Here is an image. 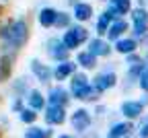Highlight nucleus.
Wrapping results in <instances>:
<instances>
[{
  "label": "nucleus",
  "instance_id": "412c9836",
  "mask_svg": "<svg viewBox=\"0 0 148 138\" xmlns=\"http://www.w3.org/2000/svg\"><path fill=\"white\" fill-rule=\"evenodd\" d=\"M58 12L53 6H43L39 8V12H37V23H39L43 29H51L56 27V21H58Z\"/></svg>",
  "mask_w": 148,
  "mask_h": 138
},
{
  "label": "nucleus",
  "instance_id": "dca6fc26",
  "mask_svg": "<svg viewBox=\"0 0 148 138\" xmlns=\"http://www.w3.org/2000/svg\"><path fill=\"white\" fill-rule=\"evenodd\" d=\"M134 8V2L132 0H107V8L111 12L113 19H125Z\"/></svg>",
  "mask_w": 148,
  "mask_h": 138
},
{
  "label": "nucleus",
  "instance_id": "c756f323",
  "mask_svg": "<svg viewBox=\"0 0 148 138\" xmlns=\"http://www.w3.org/2000/svg\"><path fill=\"white\" fill-rule=\"evenodd\" d=\"M8 60H10V56H4V54H0V81L6 76V66H8Z\"/></svg>",
  "mask_w": 148,
  "mask_h": 138
},
{
  "label": "nucleus",
  "instance_id": "c85d7f7f",
  "mask_svg": "<svg viewBox=\"0 0 148 138\" xmlns=\"http://www.w3.org/2000/svg\"><path fill=\"white\" fill-rule=\"evenodd\" d=\"M25 107H27V105H25V99H23V97H14V99L10 101V111H12V113H21Z\"/></svg>",
  "mask_w": 148,
  "mask_h": 138
},
{
  "label": "nucleus",
  "instance_id": "0eeeda50",
  "mask_svg": "<svg viewBox=\"0 0 148 138\" xmlns=\"http://www.w3.org/2000/svg\"><path fill=\"white\" fill-rule=\"evenodd\" d=\"M146 107L144 103L138 99V97H132V99H123L119 103V113H121V120H127V122H138L140 117L144 115Z\"/></svg>",
  "mask_w": 148,
  "mask_h": 138
},
{
  "label": "nucleus",
  "instance_id": "423d86ee",
  "mask_svg": "<svg viewBox=\"0 0 148 138\" xmlns=\"http://www.w3.org/2000/svg\"><path fill=\"white\" fill-rule=\"evenodd\" d=\"M90 85H92V89H95L99 95H103V93L115 89V87L119 85L117 72H115L113 68H103V70H99L95 76L90 78Z\"/></svg>",
  "mask_w": 148,
  "mask_h": 138
},
{
  "label": "nucleus",
  "instance_id": "6ab92c4d",
  "mask_svg": "<svg viewBox=\"0 0 148 138\" xmlns=\"http://www.w3.org/2000/svg\"><path fill=\"white\" fill-rule=\"evenodd\" d=\"M25 105L37 113H41L47 105V99H45V95L39 91V89H29V93L25 95Z\"/></svg>",
  "mask_w": 148,
  "mask_h": 138
},
{
  "label": "nucleus",
  "instance_id": "cd10ccee",
  "mask_svg": "<svg viewBox=\"0 0 148 138\" xmlns=\"http://www.w3.org/2000/svg\"><path fill=\"white\" fill-rule=\"evenodd\" d=\"M138 89L142 91V95H148V66H144V70L138 78Z\"/></svg>",
  "mask_w": 148,
  "mask_h": 138
},
{
  "label": "nucleus",
  "instance_id": "ddd939ff",
  "mask_svg": "<svg viewBox=\"0 0 148 138\" xmlns=\"http://www.w3.org/2000/svg\"><path fill=\"white\" fill-rule=\"evenodd\" d=\"M45 99H47V105H62V107H68L70 101H72V97H70V91L62 85H53L47 89V95H45Z\"/></svg>",
  "mask_w": 148,
  "mask_h": 138
},
{
  "label": "nucleus",
  "instance_id": "a211bd4d",
  "mask_svg": "<svg viewBox=\"0 0 148 138\" xmlns=\"http://www.w3.org/2000/svg\"><path fill=\"white\" fill-rule=\"evenodd\" d=\"M113 52H117L119 56H130V54H136L140 52V41L138 39H134L132 35H125L121 39H117V41L113 43Z\"/></svg>",
  "mask_w": 148,
  "mask_h": 138
},
{
  "label": "nucleus",
  "instance_id": "6e6552de",
  "mask_svg": "<svg viewBox=\"0 0 148 138\" xmlns=\"http://www.w3.org/2000/svg\"><path fill=\"white\" fill-rule=\"evenodd\" d=\"M41 115H43L45 126H49V128H58L68 122V109L62 105H45Z\"/></svg>",
  "mask_w": 148,
  "mask_h": 138
},
{
  "label": "nucleus",
  "instance_id": "bb28decb",
  "mask_svg": "<svg viewBox=\"0 0 148 138\" xmlns=\"http://www.w3.org/2000/svg\"><path fill=\"white\" fill-rule=\"evenodd\" d=\"M136 136L138 138H148V113H144L136 122Z\"/></svg>",
  "mask_w": 148,
  "mask_h": 138
},
{
  "label": "nucleus",
  "instance_id": "39448f33",
  "mask_svg": "<svg viewBox=\"0 0 148 138\" xmlns=\"http://www.w3.org/2000/svg\"><path fill=\"white\" fill-rule=\"evenodd\" d=\"M62 43H64V48L68 50V52H78V48L82 46V43H88V39H90V33H88V29L84 27V25H72V27H68L64 33H62Z\"/></svg>",
  "mask_w": 148,
  "mask_h": 138
},
{
  "label": "nucleus",
  "instance_id": "4be33fe9",
  "mask_svg": "<svg viewBox=\"0 0 148 138\" xmlns=\"http://www.w3.org/2000/svg\"><path fill=\"white\" fill-rule=\"evenodd\" d=\"M23 138H56V132L49 126L33 124V126H27V130L23 132Z\"/></svg>",
  "mask_w": 148,
  "mask_h": 138
},
{
  "label": "nucleus",
  "instance_id": "2f4dec72",
  "mask_svg": "<svg viewBox=\"0 0 148 138\" xmlns=\"http://www.w3.org/2000/svg\"><path fill=\"white\" fill-rule=\"evenodd\" d=\"M56 138H76L74 134H68V132H62V134H56Z\"/></svg>",
  "mask_w": 148,
  "mask_h": 138
},
{
  "label": "nucleus",
  "instance_id": "a878e982",
  "mask_svg": "<svg viewBox=\"0 0 148 138\" xmlns=\"http://www.w3.org/2000/svg\"><path fill=\"white\" fill-rule=\"evenodd\" d=\"M72 21H74V19H72V12H64V10H60V12H58V21H56V27L66 31L68 27H72Z\"/></svg>",
  "mask_w": 148,
  "mask_h": 138
},
{
  "label": "nucleus",
  "instance_id": "f3484780",
  "mask_svg": "<svg viewBox=\"0 0 148 138\" xmlns=\"http://www.w3.org/2000/svg\"><path fill=\"white\" fill-rule=\"evenodd\" d=\"M127 33H130V21H127V19H117V21H113L109 25V31H107L105 39L111 41V43H115L117 39L125 37Z\"/></svg>",
  "mask_w": 148,
  "mask_h": 138
},
{
  "label": "nucleus",
  "instance_id": "9d476101",
  "mask_svg": "<svg viewBox=\"0 0 148 138\" xmlns=\"http://www.w3.org/2000/svg\"><path fill=\"white\" fill-rule=\"evenodd\" d=\"M29 70H31V74L35 76V81L41 83V85H49L51 78H53V68H51L49 64L41 62L39 58H33V60L29 62Z\"/></svg>",
  "mask_w": 148,
  "mask_h": 138
},
{
  "label": "nucleus",
  "instance_id": "f257e3e1",
  "mask_svg": "<svg viewBox=\"0 0 148 138\" xmlns=\"http://www.w3.org/2000/svg\"><path fill=\"white\" fill-rule=\"evenodd\" d=\"M27 41H29V23L23 17L8 19L6 23L0 25V43H2L0 54L12 58L16 52H21L25 48Z\"/></svg>",
  "mask_w": 148,
  "mask_h": 138
},
{
  "label": "nucleus",
  "instance_id": "7c9ffc66",
  "mask_svg": "<svg viewBox=\"0 0 148 138\" xmlns=\"http://www.w3.org/2000/svg\"><path fill=\"white\" fill-rule=\"evenodd\" d=\"M105 111H107V107H105V105H99V103L95 105V115H97V117H103V115H105Z\"/></svg>",
  "mask_w": 148,
  "mask_h": 138
},
{
  "label": "nucleus",
  "instance_id": "4468645a",
  "mask_svg": "<svg viewBox=\"0 0 148 138\" xmlns=\"http://www.w3.org/2000/svg\"><path fill=\"white\" fill-rule=\"evenodd\" d=\"M78 72V66L74 60H64L58 62L53 66V81H58V85H62L64 81H70V78Z\"/></svg>",
  "mask_w": 148,
  "mask_h": 138
},
{
  "label": "nucleus",
  "instance_id": "7ed1b4c3",
  "mask_svg": "<svg viewBox=\"0 0 148 138\" xmlns=\"http://www.w3.org/2000/svg\"><path fill=\"white\" fill-rule=\"evenodd\" d=\"M130 19V33H132L134 39L142 41V39L148 37V6H138L134 4L132 12L127 14Z\"/></svg>",
  "mask_w": 148,
  "mask_h": 138
},
{
  "label": "nucleus",
  "instance_id": "1a4fd4ad",
  "mask_svg": "<svg viewBox=\"0 0 148 138\" xmlns=\"http://www.w3.org/2000/svg\"><path fill=\"white\" fill-rule=\"evenodd\" d=\"M45 54L49 56V60H53L56 64L64 62V60H70V52L64 48L60 37H49L47 39V41H45Z\"/></svg>",
  "mask_w": 148,
  "mask_h": 138
},
{
  "label": "nucleus",
  "instance_id": "f03ea898",
  "mask_svg": "<svg viewBox=\"0 0 148 138\" xmlns=\"http://www.w3.org/2000/svg\"><path fill=\"white\" fill-rule=\"evenodd\" d=\"M68 91H70V97H72V99L82 101V103H97L99 97H101L95 89H92L88 74L82 72V70H78V72L68 81Z\"/></svg>",
  "mask_w": 148,
  "mask_h": 138
},
{
  "label": "nucleus",
  "instance_id": "f8f14e48",
  "mask_svg": "<svg viewBox=\"0 0 148 138\" xmlns=\"http://www.w3.org/2000/svg\"><path fill=\"white\" fill-rule=\"evenodd\" d=\"M86 50L95 56V58H109L111 54H113V43L107 41L105 37H90L88 43H86Z\"/></svg>",
  "mask_w": 148,
  "mask_h": 138
},
{
  "label": "nucleus",
  "instance_id": "2eb2a0df",
  "mask_svg": "<svg viewBox=\"0 0 148 138\" xmlns=\"http://www.w3.org/2000/svg\"><path fill=\"white\" fill-rule=\"evenodd\" d=\"M92 14H95V8H92V4L86 2V0H78L76 4H72V19L78 25L88 23L90 19H92Z\"/></svg>",
  "mask_w": 148,
  "mask_h": 138
},
{
  "label": "nucleus",
  "instance_id": "b1692460",
  "mask_svg": "<svg viewBox=\"0 0 148 138\" xmlns=\"http://www.w3.org/2000/svg\"><path fill=\"white\" fill-rule=\"evenodd\" d=\"M16 115H18V122L25 124V126H33V124H37V117H39V113L33 111V109H29V107H25L21 113H16Z\"/></svg>",
  "mask_w": 148,
  "mask_h": 138
},
{
  "label": "nucleus",
  "instance_id": "473e14b6",
  "mask_svg": "<svg viewBox=\"0 0 148 138\" xmlns=\"http://www.w3.org/2000/svg\"><path fill=\"white\" fill-rule=\"evenodd\" d=\"M142 60H144V66H148V48L142 52Z\"/></svg>",
  "mask_w": 148,
  "mask_h": 138
},
{
  "label": "nucleus",
  "instance_id": "5701e85b",
  "mask_svg": "<svg viewBox=\"0 0 148 138\" xmlns=\"http://www.w3.org/2000/svg\"><path fill=\"white\" fill-rule=\"evenodd\" d=\"M113 21H117V19L111 17L109 10H103V12L97 17V21H95V33H97V37H105L107 31H109V25L113 23Z\"/></svg>",
  "mask_w": 148,
  "mask_h": 138
},
{
  "label": "nucleus",
  "instance_id": "393cba45",
  "mask_svg": "<svg viewBox=\"0 0 148 138\" xmlns=\"http://www.w3.org/2000/svg\"><path fill=\"white\" fill-rule=\"evenodd\" d=\"M27 93H29L27 81H25V78H14V81H12V95L14 97H23V99H25Z\"/></svg>",
  "mask_w": 148,
  "mask_h": 138
},
{
  "label": "nucleus",
  "instance_id": "aec40b11",
  "mask_svg": "<svg viewBox=\"0 0 148 138\" xmlns=\"http://www.w3.org/2000/svg\"><path fill=\"white\" fill-rule=\"evenodd\" d=\"M76 66L82 70V72H88V70H97L99 66V58H95L88 50H78L76 52V58H74Z\"/></svg>",
  "mask_w": 148,
  "mask_h": 138
},
{
  "label": "nucleus",
  "instance_id": "9b49d317",
  "mask_svg": "<svg viewBox=\"0 0 148 138\" xmlns=\"http://www.w3.org/2000/svg\"><path fill=\"white\" fill-rule=\"evenodd\" d=\"M136 132V124L127 122V120H115L107 126V134L105 138H127Z\"/></svg>",
  "mask_w": 148,
  "mask_h": 138
},
{
  "label": "nucleus",
  "instance_id": "20e7f679",
  "mask_svg": "<svg viewBox=\"0 0 148 138\" xmlns=\"http://www.w3.org/2000/svg\"><path fill=\"white\" fill-rule=\"evenodd\" d=\"M92 122H95V115H92V111L84 105L76 107V109H72L70 115H68V124L70 128L74 130V134H78V136H86L92 128Z\"/></svg>",
  "mask_w": 148,
  "mask_h": 138
}]
</instances>
